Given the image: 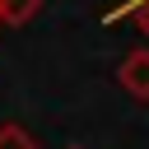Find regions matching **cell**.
Here are the masks:
<instances>
[{
    "instance_id": "obj_3",
    "label": "cell",
    "mask_w": 149,
    "mask_h": 149,
    "mask_svg": "<svg viewBox=\"0 0 149 149\" xmlns=\"http://www.w3.org/2000/svg\"><path fill=\"white\" fill-rule=\"evenodd\" d=\"M0 149H42V144H37V135H33L28 126H19V121H0Z\"/></svg>"
},
{
    "instance_id": "obj_1",
    "label": "cell",
    "mask_w": 149,
    "mask_h": 149,
    "mask_svg": "<svg viewBox=\"0 0 149 149\" xmlns=\"http://www.w3.org/2000/svg\"><path fill=\"white\" fill-rule=\"evenodd\" d=\"M116 84L135 98V102H149V47H135L121 56L116 65Z\"/></svg>"
},
{
    "instance_id": "obj_4",
    "label": "cell",
    "mask_w": 149,
    "mask_h": 149,
    "mask_svg": "<svg viewBox=\"0 0 149 149\" xmlns=\"http://www.w3.org/2000/svg\"><path fill=\"white\" fill-rule=\"evenodd\" d=\"M130 19H135V28L149 37V0H135V9H130Z\"/></svg>"
},
{
    "instance_id": "obj_2",
    "label": "cell",
    "mask_w": 149,
    "mask_h": 149,
    "mask_svg": "<svg viewBox=\"0 0 149 149\" xmlns=\"http://www.w3.org/2000/svg\"><path fill=\"white\" fill-rule=\"evenodd\" d=\"M37 9H42V0H0V23L19 28V23L37 19Z\"/></svg>"
}]
</instances>
